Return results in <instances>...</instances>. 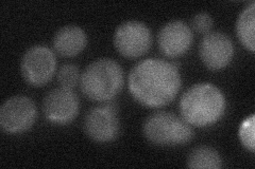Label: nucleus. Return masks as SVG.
Returning a JSON list of instances; mask_svg holds the SVG:
<instances>
[{
  "mask_svg": "<svg viewBox=\"0 0 255 169\" xmlns=\"http://www.w3.org/2000/svg\"><path fill=\"white\" fill-rule=\"evenodd\" d=\"M125 83L124 71L111 58H100L85 68L80 76V87L90 100L108 102L122 91Z\"/></svg>",
  "mask_w": 255,
  "mask_h": 169,
  "instance_id": "7ed1b4c3",
  "label": "nucleus"
},
{
  "mask_svg": "<svg viewBox=\"0 0 255 169\" xmlns=\"http://www.w3.org/2000/svg\"><path fill=\"white\" fill-rule=\"evenodd\" d=\"M80 103L78 96L65 87L55 88L48 93L43 101V111L49 122L66 125L73 122L79 113Z\"/></svg>",
  "mask_w": 255,
  "mask_h": 169,
  "instance_id": "1a4fd4ad",
  "label": "nucleus"
},
{
  "mask_svg": "<svg viewBox=\"0 0 255 169\" xmlns=\"http://www.w3.org/2000/svg\"><path fill=\"white\" fill-rule=\"evenodd\" d=\"M37 110L28 96L16 95L6 100L0 108V126L6 133H22L34 125Z\"/></svg>",
  "mask_w": 255,
  "mask_h": 169,
  "instance_id": "423d86ee",
  "label": "nucleus"
},
{
  "mask_svg": "<svg viewBox=\"0 0 255 169\" xmlns=\"http://www.w3.org/2000/svg\"><path fill=\"white\" fill-rule=\"evenodd\" d=\"M55 69L54 53L45 46H34L23 54L20 62L21 75L30 86L42 87L49 83Z\"/></svg>",
  "mask_w": 255,
  "mask_h": 169,
  "instance_id": "39448f33",
  "label": "nucleus"
},
{
  "mask_svg": "<svg viewBox=\"0 0 255 169\" xmlns=\"http://www.w3.org/2000/svg\"><path fill=\"white\" fill-rule=\"evenodd\" d=\"M186 165L188 168L219 169L222 167V159L216 149L200 146L190 152Z\"/></svg>",
  "mask_w": 255,
  "mask_h": 169,
  "instance_id": "4468645a",
  "label": "nucleus"
},
{
  "mask_svg": "<svg viewBox=\"0 0 255 169\" xmlns=\"http://www.w3.org/2000/svg\"><path fill=\"white\" fill-rule=\"evenodd\" d=\"M53 49L63 57H74L81 53L87 45L86 33L78 26L61 28L53 37Z\"/></svg>",
  "mask_w": 255,
  "mask_h": 169,
  "instance_id": "f8f14e48",
  "label": "nucleus"
},
{
  "mask_svg": "<svg viewBox=\"0 0 255 169\" xmlns=\"http://www.w3.org/2000/svg\"><path fill=\"white\" fill-rule=\"evenodd\" d=\"M80 72L77 66L71 65H64L60 68L58 72V82L60 83L61 87L68 88V89H73L80 82Z\"/></svg>",
  "mask_w": 255,
  "mask_h": 169,
  "instance_id": "dca6fc26",
  "label": "nucleus"
},
{
  "mask_svg": "<svg viewBox=\"0 0 255 169\" xmlns=\"http://www.w3.org/2000/svg\"><path fill=\"white\" fill-rule=\"evenodd\" d=\"M194 34L185 22L172 20L159 30L157 45L161 52L167 57H180L185 54L193 45Z\"/></svg>",
  "mask_w": 255,
  "mask_h": 169,
  "instance_id": "9b49d317",
  "label": "nucleus"
},
{
  "mask_svg": "<svg viewBox=\"0 0 255 169\" xmlns=\"http://www.w3.org/2000/svg\"><path fill=\"white\" fill-rule=\"evenodd\" d=\"M254 114H251L249 117H247L242 123L238 130V136L242 144L246 149H248L250 152H254L255 144H254Z\"/></svg>",
  "mask_w": 255,
  "mask_h": 169,
  "instance_id": "2eb2a0df",
  "label": "nucleus"
},
{
  "mask_svg": "<svg viewBox=\"0 0 255 169\" xmlns=\"http://www.w3.org/2000/svg\"><path fill=\"white\" fill-rule=\"evenodd\" d=\"M145 138L156 146H180L188 143L194 136L190 125L183 117L167 111L150 114L143 122Z\"/></svg>",
  "mask_w": 255,
  "mask_h": 169,
  "instance_id": "20e7f679",
  "label": "nucleus"
},
{
  "mask_svg": "<svg viewBox=\"0 0 255 169\" xmlns=\"http://www.w3.org/2000/svg\"><path fill=\"white\" fill-rule=\"evenodd\" d=\"M199 55L209 70H222L233 58L234 45L230 37L222 32H210L201 40Z\"/></svg>",
  "mask_w": 255,
  "mask_h": 169,
  "instance_id": "9d476101",
  "label": "nucleus"
},
{
  "mask_svg": "<svg viewBox=\"0 0 255 169\" xmlns=\"http://www.w3.org/2000/svg\"><path fill=\"white\" fill-rule=\"evenodd\" d=\"M128 84L134 100L142 106L161 108L177 98L182 79L172 62L147 58L132 68Z\"/></svg>",
  "mask_w": 255,
  "mask_h": 169,
  "instance_id": "f257e3e1",
  "label": "nucleus"
},
{
  "mask_svg": "<svg viewBox=\"0 0 255 169\" xmlns=\"http://www.w3.org/2000/svg\"><path fill=\"white\" fill-rule=\"evenodd\" d=\"M151 44V31L140 21H125L118 26L114 33L116 50L127 58H137L145 55L149 51Z\"/></svg>",
  "mask_w": 255,
  "mask_h": 169,
  "instance_id": "0eeeda50",
  "label": "nucleus"
},
{
  "mask_svg": "<svg viewBox=\"0 0 255 169\" xmlns=\"http://www.w3.org/2000/svg\"><path fill=\"white\" fill-rule=\"evenodd\" d=\"M214 25V20L209 13L201 12L196 14L193 20H191V26L193 29L199 34H207L210 33Z\"/></svg>",
  "mask_w": 255,
  "mask_h": 169,
  "instance_id": "f3484780",
  "label": "nucleus"
},
{
  "mask_svg": "<svg viewBox=\"0 0 255 169\" xmlns=\"http://www.w3.org/2000/svg\"><path fill=\"white\" fill-rule=\"evenodd\" d=\"M227 108L225 94L213 84L199 83L183 93L180 100L181 116L195 127L214 125Z\"/></svg>",
  "mask_w": 255,
  "mask_h": 169,
  "instance_id": "f03ea898",
  "label": "nucleus"
},
{
  "mask_svg": "<svg viewBox=\"0 0 255 169\" xmlns=\"http://www.w3.org/2000/svg\"><path fill=\"white\" fill-rule=\"evenodd\" d=\"M255 27V2L251 1L239 14L236 22V34L239 42L251 53L255 51L254 40Z\"/></svg>",
  "mask_w": 255,
  "mask_h": 169,
  "instance_id": "ddd939ff",
  "label": "nucleus"
},
{
  "mask_svg": "<svg viewBox=\"0 0 255 169\" xmlns=\"http://www.w3.org/2000/svg\"><path fill=\"white\" fill-rule=\"evenodd\" d=\"M83 129L89 138L97 143L115 140L119 132V119L114 105L92 108L83 120Z\"/></svg>",
  "mask_w": 255,
  "mask_h": 169,
  "instance_id": "6e6552de",
  "label": "nucleus"
}]
</instances>
